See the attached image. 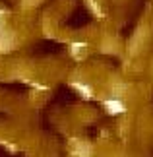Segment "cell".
I'll list each match as a JSON object with an SVG mask.
<instances>
[{
    "instance_id": "7a4b0ae2",
    "label": "cell",
    "mask_w": 153,
    "mask_h": 157,
    "mask_svg": "<svg viewBox=\"0 0 153 157\" xmlns=\"http://www.w3.org/2000/svg\"><path fill=\"white\" fill-rule=\"evenodd\" d=\"M72 89L79 95V97H83V99H93V87L89 86V83H83V82H72L70 83Z\"/></svg>"
},
{
    "instance_id": "277c9868",
    "label": "cell",
    "mask_w": 153,
    "mask_h": 157,
    "mask_svg": "<svg viewBox=\"0 0 153 157\" xmlns=\"http://www.w3.org/2000/svg\"><path fill=\"white\" fill-rule=\"evenodd\" d=\"M85 51H87V45H85V43H70V54H72V58L82 60Z\"/></svg>"
},
{
    "instance_id": "3957f363",
    "label": "cell",
    "mask_w": 153,
    "mask_h": 157,
    "mask_svg": "<svg viewBox=\"0 0 153 157\" xmlns=\"http://www.w3.org/2000/svg\"><path fill=\"white\" fill-rule=\"evenodd\" d=\"M14 49V35L8 31L0 33V52H8Z\"/></svg>"
},
{
    "instance_id": "5b68a950",
    "label": "cell",
    "mask_w": 153,
    "mask_h": 157,
    "mask_svg": "<svg viewBox=\"0 0 153 157\" xmlns=\"http://www.w3.org/2000/svg\"><path fill=\"white\" fill-rule=\"evenodd\" d=\"M87 2V6H89V10L93 12V14L97 16V17H103L105 14H103V6L99 4V0H85Z\"/></svg>"
},
{
    "instance_id": "6da1fadb",
    "label": "cell",
    "mask_w": 153,
    "mask_h": 157,
    "mask_svg": "<svg viewBox=\"0 0 153 157\" xmlns=\"http://www.w3.org/2000/svg\"><path fill=\"white\" fill-rule=\"evenodd\" d=\"M103 107H105V111L109 114H113V117H116V114H124L126 113V105H124V101L122 99H105L103 101Z\"/></svg>"
}]
</instances>
